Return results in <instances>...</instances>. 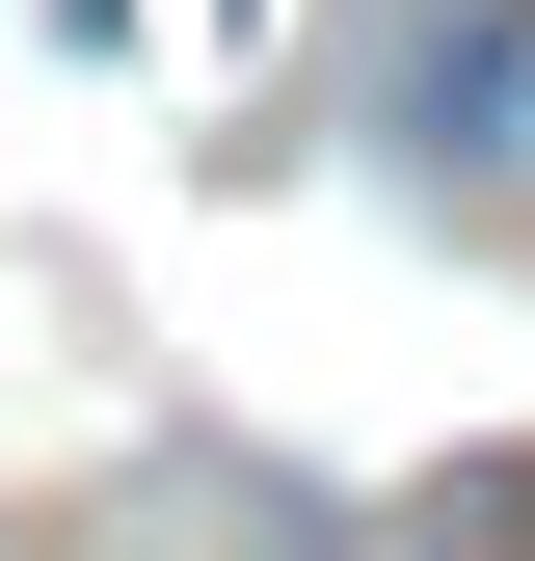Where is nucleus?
<instances>
[{
  "label": "nucleus",
  "instance_id": "1",
  "mask_svg": "<svg viewBox=\"0 0 535 561\" xmlns=\"http://www.w3.org/2000/svg\"><path fill=\"white\" fill-rule=\"evenodd\" d=\"M349 134L401 187H535V27L509 0H349Z\"/></svg>",
  "mask_w": 535,
  "mask_h": 561
}]
</instances>
